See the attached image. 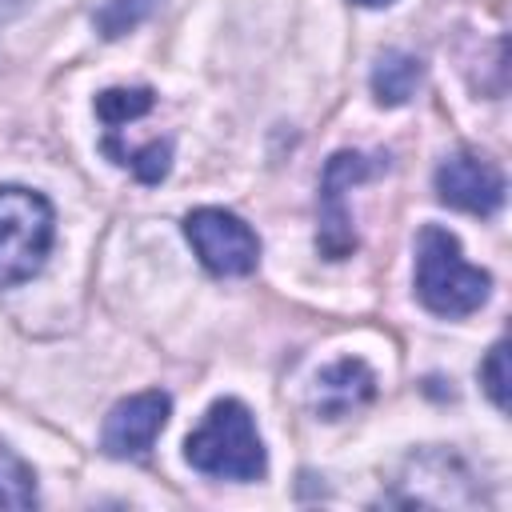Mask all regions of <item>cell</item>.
Here are the masks:
<instances>
[{
	"label": "cell",
	"instance_id": "6da1fadb",
	"mask_svg": "<svg viewBox=\"0 0 512 512\" xmlns=\"http://www.w3.org/2000/svg\"><path fill=\"white\" fill-rule=\"evenodd\" d=\"M492 276L472 268L460 252V240L428 224L416 240V296L436 316H468L488 300Z\"/></svg>",
	"mask_w": 512,
	"mask_h": 512
},
{
	"label": "cell",
	"instance_id": "7a4b0ae2",
	"mask_svg": "<svg viewBox=\"0 0 512 512\" xmlns=\"http://www.w3.org/2000/svg\"><path fill=\"white\" fill-rule=\"evenodd\" d=\"M184 456L196 472L216 480H256L264 476V444L252 412L240 400H216L200 428L188 436Z\"/></svg>",
	"mask_w": 512,
	"mask_h": 512
},
{
	"label": "cell",
	"instance_id": "3957f363",
	"mask_svg": "<svg viewBox=\"0 0 512 512\" xmlns=\"http://www.w3.org/2000/svg\"><path fill=\"white\" fill-rule=\"evenodd\" d=\"M56 236L52 204L20 184L0 188V288L24 284L44 268Z\"/></svg>",
	"mask_w": 512,
	"mask_h": 512
},
{
	"label": "cell",
	"instance_id": "277c9868",
	"mask_svg": "<svg viewBox=\"0 0 512 512\" xmlns=\"http://www.w3.org/2000/svg\"><path fill=\"white\" fill-rule=\"evenodd\" d=\"M184 236L212 276H248L260 260L256 232L224 208H196L184 220Z\"/></svg>",
	"mask_w": 512,
	"mask_h": 512
},
{
	"label": "cell",
	"instance_id": "5b68a950",
	"mask_svg": "<svg viewBox=\"0 0 512 512\" xmlns=\"http://www.w3.org/2000/svg\"><path fill=\"white\" fill-rule=\"evenodd\" d=\"M368 176H372V164L360 152H336L320 176V236H316V244L328 260H344L356 248L352 216L344 208V188H352Z\"/></svg>",
	"mask_w": 512,
	"mask_h": 512
},
{
	"label": "cell",
	"instance_id": "8992f818",
	"mask_svg": "<svg viewBox=\"0 0 512 512\" xmlns=\"http://www.w3.org/2000/svg\"><path fill=\"white\" fill-rule=\"evenodd\" d=\"M168 412H172V400L160 388H148V392H136V396L120 400L108 412L104 432H100L104 452L116 456V460H140V456H148V448L156 444L160 428L168 424Z\"/></svg>",
	"mask_w": 512,
	"mask_h": 512
},
{
	"label": "cell",
	"instance_id": "52a82bcc",
	"mask_svg": "<svg viewBox=\"0 0 512 512\" xmlns=\"http://www.w3.org/2000/svg\"><path fill=\"white\" fill-rule=\"evenodd\" d=\"M436 196L460 212L492 216L504 204V176L476 152H456L436 168Z\"/></svg>",
	"mask_w": 512,
	"mask_h": 512
},
{
	"label": "cell",
	"instance_id": "ba28073f",
	"mask_svg": "<svg viewBox=\"0 0 512 512\" xmlns=\"http://www.w3.org/2000/svg\"><path fill=\"white\" fill-rule=\"evenodd\" d=\"M372 396H376V376L368 372L364 360H352V356L324 368L312 384V408L324 420H340V416L364 408Z\"/></svg>",
	"mask_w": 512,
	"mask_h": 512
},
{
	"label": "cell",
	"instance_id": "9c48e42d",
	"mask_svg": "<svg viewBox=\"0 0 512 512\" xmlns=\"http://www.w3.org/2000/svg\"><path fill=\"white\" fill-rule=\"evenodd\" d=\"M420 76H424L420 60H416L412 52H396V48H392V52H384V56L376 60V68H372V92H376L380 104L396 108V104H408V100H412Z\"/></svg>",
	"mask_w": 512,
	"mask_h": 512
},
{
	"label": "cell",
	"instance_id": "30bf717a",
	"mask_svg": "<svg viewBox=\"0 0 512 512\" xmlns=\"http://www.w3.org/2000/svg\"><path fill=\"white\" fill-rule=\"evenodd\" d=\"M36 504V476L32 468L0 444V508H32Z\"/></svg>",
	"mask_w": 512,
	"mask_h": 512
},
{
	"label": "cell",
	"instance_id": "8fae6325",
	"mask_svg": "<svg viewBox=\"0 0 512 512\" xmlns=\"http://www.w3.org/2000/svg\"><path fill=\"white\" fill-rule=\"evenodd\" d=\"M152 108V92L148 88H108L96 96V116L116 132L120 124L144 116Z\"/></svg>",
	"mask_w": 512,
	"mask_h": 512
},
{
	"label": "cell",
	"instance_id": "7c38bea8",
	"mask_svg": "<svg viewBox=\"0 0 512 512\" xmlns=\"http://www.w3.org/2000/svg\"><path fill=\"white\" fill-rule=\"evenodd\" d=\"M156 4H160V0H108V4L96 12V24H100V32H104L108 40H116V36L132 32Z\"/></svg>",
	"mask_w": 512,
	"mask_h": 512
},
{
	"label": "cell",
	"instance_id": "4fadbf2b",
	"mask_svg": "<svg viewBox=\"0 0 512 512\" xmlns=\"http://www.w3.org/2000/svg\"><path fill=\"white\" fill-rule=\"evenodd\" d=\"M168 156H172V144L168 140H152L136 152H116V164H128L144 184H156L168 176Z\"/></svg>",
	"mask_w": 512,
	"mask_h": 512
},
{
	"label": "cell",
	"instance_id": "5bb4252c",
	"mask_svg": "<svg viewBox=\"0 0 512 512\" xmlns=\"http://www.w3.org/2000/svg\"><path fill=\"white\" fill-rule=\"evenodd\" d=\"M480 380H484V388H488L492 404L504 412V408H508V344H504V340H500V344H492L488 360L480 364Z\"/></svg>",
	"mask_w": 512,
	"mask_h": 512
},
{
	"label": "cell",
	"instance_id": "9a60e30c",
	"mask_svg": "<svg viewBox=\"0 0 512 512\" xmlns=\"http://www.w3.org/2000/svg\"><path fill=\"white\" fill-rule=\"evenodd\" d=\"M356 4H364V8H380V4H392V0H356Z\"/></svg>",
	"mask_w": 512,
	"mask_h": 512
}]
</instances>
